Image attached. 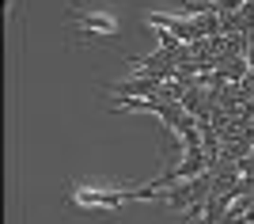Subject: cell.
<instances>
[{"mask_svg": "<svg viewBox=\"0 0 254 224\" xmlns=\"http://www.w3.org/2000/svg\"><path fill=\"white\" fill-rule=\"evenodd\" d=\"M64 23H68V31H76L80 46L110 42V38L122 34V15H118L114 0H72Z\"/></svg>", "mask_w": 254, "mask_h": 224, "instance_id": "6da1fadb", "label": "cell"}, {"mask_svg": "<svg viewBox=\"0 0 254 224\" xmlns=\"http://www.w3.org/2000/svg\"><path fill=\"white\" fill-rule=\"evenodd\" d=\"M251 69H254V46H251Z\"/></svg>", "mask_w": 254, "mask_h": 224, "instance_id": "3957f363", "label": "cell"}, {"mask_svg": "<svg viewBox=\"0 0 254 224\" xmlns=\"http://www.w3.org/2000/svg\"><path fill=\"white\" fill-rule=\"evenodd\" d=\"M126 202H137V190H103V186H84V182H68V205L80 213H118Z\"/></svg>", "mask_w": 254, "mask_h": 224, "instance_id": "7a4b0ae2", "label": "cell"}]
</instances>
